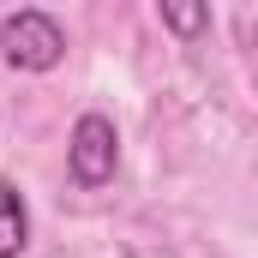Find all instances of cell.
Wrapping results in <instances>:
<instances>
[{"mask_svg":"<svg viewBox=\"0 0 258 258\" xmlns=\"http://www.w3.org/2000/svg\"><path fill=\"white\" fill-rule=\"evenodd\" d=\"M66 54V30L54 12H42V6H18V12H6L0 18V60L18 66V72H48V66H60Z\"/></svg>","mask_w":258,"mask_h":258,"instance_id":"6da1fadb","label":"cell"},{"mask_svg":"<svg viewBox=\"0 0 258 258\" xmlns=\"http://www.w3.org/2000/svg\"><path fill=\"white\" fill-rule=\"evenodd\" d=\"M114 162H120V138L108 114H78L72 144H66V168L78 186H108L114 180Z\"/></svg>","mask_w":258,"mask_h":258,"instance_id":"7a4b0ae2","label":"cell"},{"mask_svg":"<svg viewBox=\"0 0 258 258\" xmlns=\"http://www.w3.org/2000/svg\"><path fill=\"white\" fill-rule=\"evenodd\" d=\"M30 246V210L12 180H0V258H18Z\"/></svg>","mask_w":258,"mask_h":258,"instance_id":"3957f363","label":"cell"},{"mask_svg":"<svg viewBox=\"0 0 258 258\" xmlns=\"http://www.w3.org/2000/svg\"><path fill=\"white\" fill-rule=\"evenodd\" d=\"M162 24H168L174 36H198V30L210 24V12H204V6H162Z\"/></svg>","mask_w":258,"mask_h":258,"instance_id":"277c9868","label":"cell"}]
</instances>
